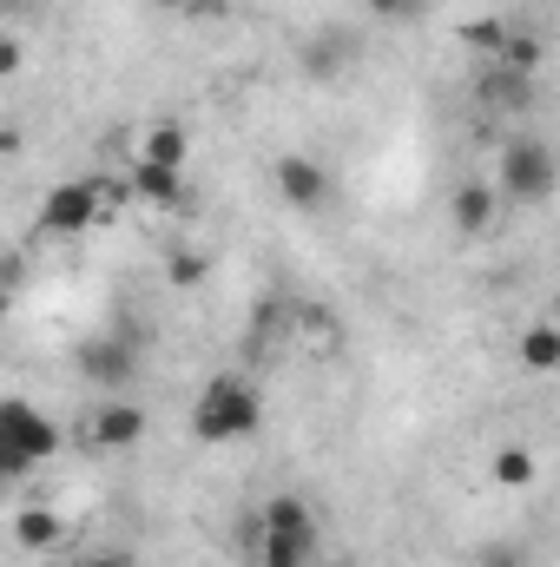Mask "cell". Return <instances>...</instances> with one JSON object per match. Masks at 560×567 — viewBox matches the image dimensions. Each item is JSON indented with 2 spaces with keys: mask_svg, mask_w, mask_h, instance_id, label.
<instances>
[{
  "mask_svg": "<svg viewBox=\"0 0 560 567\" xmlns=\"http://www.w3.org/2000/svg\"><path fill=\"white\" fill-rule=\"evenodd\" d=\"M152 7H178V0H152Z\"/></svg>",
  "mask_w": 560,
  "mask_h": 567,
  "instance_id": "cell-25",
  "label": "cell"
},
{
  "mask_svg": "<svg viewBox=\"0 0 560 567\" xmlns=\"http://www.w3.org/2000/svg\"><path fill=\"white\" fill-rule=\"evenodd\" d=\"M481 93H488V106H508V113L521 120V113L535 106V73H521V66H488Z\"/></svg>",
  "mask_w": 560,
  "mask_h": 567,
  "instance_id": "cell-10",
  "label": "cell"
},
{
  "mask_svg": "<svg viewBox=\"0 0 560 567\" xmlns=\"http://www.w3.org/2000/svg\"><path fill=\"white\" fill-rule=\"evenodd\" d=\"M139 158L185 172V165H191V126H178V120H158V126H152V133L139 140Z\"/></svg>",
  "mask_w": 560,
  "mask_h": 567,
  "instance_id": "cell-9",
  "label": "cell"
},
{
  "mask_svg": "<svg viewBox=\"0 0 560 567\" xmlns=\"http://www.w3.org/2000/svg\"><path fill=\"white\" fill-rule=\"evenodd\" d=\"M73 567H139V561H126V555H80Z\"/></svg>",
  "mask_w": 560,
  "mask_h": 567,
  "instance_id": "cell-21",
  "label": "cell"
},
{
  "mask_svg": "<svg viewBox=\"0 0 560 567\" xmlns=\"http://www.w3.org/2000/svg\"><path fill=\"white\" fill-rule=\"evenodd\" d=\"M350 53H356V47H350L343 33H330V40H310V47H303V73H310V80H336V73L350 66Z\"/></svg>",
  "mask_w": 560,
  "mask_h": 567,
  "instance_id": "cell-14",
  "label": "cell"
},
{
  "mask_svg": "<svg viewBox=\"0 0 560 567\" xmlns=\"http://www.w3.org/2000/svg\"><path fill=\"white\" fill-rule=\"evenodd\" d=\"M13 475H20V468H13V462H7V455H0V488H7V482H13Z\"/></svg>",
  "mask_w": 560,
  "mask_h": 567,
  "instance_id": "cell-23",
  "label": "cell"
},
{
  "mask_svg": "<svg viewBox=\"0 0 560 567\" xmlns=\"http://www.w3.org/2000/svg\"><path fill=\"white\" fill-rule=\"evenodd\" d=\"M7 73H20V40L0 33V80H7Z\"/></svg>",
  "mask_w": 560,
  "mask_h": 567,
  "instance_id": "cell-20",
  "label": "cell"
},
{
  "mask_svg": "<svg viewBox=\"0 0 560 567\" xmlns=\"http://www.w3.org/2000/svg\"><path fill=\"white\" fill-rule=\"evenodd\" d=\"M139 442H145V410H139V403L106 396V403L93 410V449L120 455V449H139Z\"/></svg>",
  "mask_w": 560,
  "mask_h": 567,
  "instance_id": "cell-7",
  "label": "cell"
},
{
  "mask_svg": "<svg viewBox=\"0 0 560 567\" xmlns=\"http://www.w3.org/2000/svg\"><path fill=\"white\" fill-rule=\"evenodd\" d=\"M370 13H376V20H409L416 0H370Z\"/></svg>",
  "mask_w": 560,
  "mask_h": 567,
  "instance_id": "cell-18",
  "label": "cell"
},
{
  "mask_svg": "<svg viewBox=\"0 0 560 567\" xmlns=\"http://www.w3.org/2000/svg\"><path fill=\"white\" fill-rule=\"evenodd\" d=\"M336 567H356V561H336Z\"/></svg>",
  "mask_w": 560,
  "mask_h": 567,
  "instance_id": "cell-26",
  "label": "cell"
},
{
  "mask_svg": "<svg viewBox=\"0 0 560 567\" xmlns=\"http://www.w3.org/2000/svg\"><path fill=\"white\" fill-rule=\"evenodd\" d=\"M13 542H20V548H53V542H60V515H46V508H20Z\"/></svg>",
  "mask_w": 560,
  "mask_h": 567,
  "instance_id": "cell-15",
  "label": "cell"
},
{
  "mask_svg": "<svg viewBox=\"0 0 560 567\" xmlns=\"http://www.w3.org/2000/svg\"><path fill=\"white\" fill-rule=\"evenodd\" d=\"M73 370L93 383V390H126L133 377H139V343L133 337H86L80 350H73Z\"/></svg>",
  "mask_w": 560,
  "mask_h": 567,
  "instance_id": "cell-6",
  "label": "cell"
},
{
  "mask_svg": "<svg viewBox=\"0 0 560 567\" xmlns=\"http://www.w3.org/2000/svg\"><path fill=\"white\" fill-rule=\"evenodd\" d=\"M448 218H455V231H462V238H481V231H488V218H495V185H455Z\"/></svg>",
  "mask_w": 560,
  "mask_h": 567,
  "instance_id": "cell-11",
  "label": "cell"
},
{
  "mask_svg": "<svg viewBox=\"0 0 560 567\" xmlns=\"http://www.w3.org/2000/svg\"><path fill=\"white\" fill-rule=\"evenodd\" d=\"M521 363H528L535 377H554V370H560V330H554V317H535V323L521 330Z\"/></svg>",
  "mask_w": 560,
  "mask_h": 567,
  "instance_id": "cell-12",
  "label": "cell"
},
{
  "mask_svg": "<svg viewBox=\"0 0 560 567\" xmlns=\"http://www.w3.org/2000/svg\"><path fill=\"white\" fill-rule=\"evenodd\" d=\"M205 278V258H172V284H198Z\"/></svg>",
  "mask_w": 560,
  "mask_h": 567,
  "instance_id": "cell-19",
  "label": "cell"
},
{
  "mask_svg": "<svg viewBox=\"0 0 560 567\" xmlns=\"http://www.w3.org/2000/svg\"><path fill=\"white\" fill-rule=\"evenodd\" d=\"M317 561V515L303 495H271L258 522V567H310Z\"/></svg>",
  "mask_w": 560,
  "mask_h": 567,
  "instance_id": "cell-2",
  "label": "cell"
},
{
  "mask_svg": "<svg viewBox=\"0 0 560 567\" xmlns=\"http://www.w3.org/2000/svg\"><path fill=\"white\" fill-rule=\"evenodd\" d=\"M33 0H0V20H13V13H27Z\"/></svg>",
  "mask_w": 560,
  "mask_h": 567,
  "instance_id": "cell-22",
  "label": "cell"
},
{
  "mask_svg": "<svg viewBox=\"0 0 560 567\" xmlns=\"http://www.w3.org/2000/svg\"><path fill=\"white\" fill-rule=\"evenodd\" d=\"M133 192L152 198V205H178V198H185V172L152 165V158H133Z\"/></svg>",
  "mask_w": 560,
  "mask_h": 567,
  "instance_id": "cell-13",
  "label": "cell"
},
{
  "mask_svg": "<svg viewBox=\"0 0 560 567\" xmlns=\"http://www.w3.org/2000/svg\"><path fill=\"white\" fill-rule=\"evenodd\" d=\"M0 317H7V284H0Z\"/></svg>",
  "mask_w": 560,
  "mask_h": 567,
  "instance_id": "cell-24",
  "label": "cell"
},
{
  "mask_svg": "<svg viewBox=\"0 0 560 567\" xmlns=\"http://www.w3.org/2000/svg\"><path fill=\"white\" fill-rule=\"evenodd\" d=\"M495 482L528 488V482H535V455H528V449H501V455H495Z\"/></svg>",
  "mask_w": 560,
  "mask_h": 567,
  "instance_id": "cell-16",
  "label": "cell"
},
{
  "mask_svg": "<svg viewBox=\"0 0 560 567\" xmlns=\"http://www.w3.org/2000/svg\"><path fill=\"white\" fill-rule=\"evenodd\" d=\"M0 455L27 475V468H40V462H53L60 455V423L46 416V410H33L27 396H0Z\"/></svg>",
  "mask_w": 560,
  "mask_h": 567,
  "instance_id": "cell-4",
  "label": "cell"
},
{
  "mask_svg": "<svg viewBox=\"0 0 560 567\" xmlns=\"http://www.w3.org/2000/svg\"><path fill=\"white\" fill-rule=\"evenodd\" d=\"M495 178H501V192H508V198L541 205V198L554 192V178H560L554 145L535 140V133H515V140L501 145V158H495Z\"/></svg>",
  "mask_w": 560,
  "mask_h": 567,
  "instance_id": "cell-5",
  "label": "cell"
},
{
  "mask_svg": "<svg viewBox=\"0 0 560 567\" xmlns=\"http://www.w3.org/2000/svg\"><path fill=\"white\" fill-rule=\"evenodd\" d=\"M278 198L283 205H297V212H317L323 198H330V172L317 165V158H278Z\"/></svg>",
  "mask_w": 560,
  "mask_h": 567,
  "instance_id": "cell-8",
  "label": "cell"
},
{
  "mask_svg": "<svg viewBox=\"0 0 560 567\" xmlns=\"http://www.w3.org/2000/svg\"><path fill=\"white\" fill-rule=\"evenodd\" d=\"M106 218V178H60V185H46V198H40V212H33V225H40V238H80V231H93Z\"/></svg>",
  "mask_w": 560,
  "mask_h": 567,
  "instance_id": "cell-3",
  "label": "cell"
},
{
  "mask_svg": "<svg viewBox=\"0 0 560 567\" xmlns=\"http://www.w3.org/2000/svg\"><path fill=\"white\" fill-rule=\"evenodd\" d=\"M258 423H265V396H258L251 377H211L191 403V435L211 442V449L258 435Z\"/></svg>",
  "mask_w": 560,
  "mask_h": 567,
  "instance_id": "cell-1",
  "label": "cell"
},
{
  "mask_svg": "<svg viewBox=\"0 0 560 567\" xmlns=\"http://www.w3.org/2000/svg\"><path fill=\"white\" fill-rule=\"evenodd\" d=\"M475 567H528V555H521V548H508V542H488V548L475 555Z\"/></svg>",
  "mask_w": 560,
  "mask_h": 567,
  "instance_id": "cell-17",
  "label": "cell"
}]
</instances>
